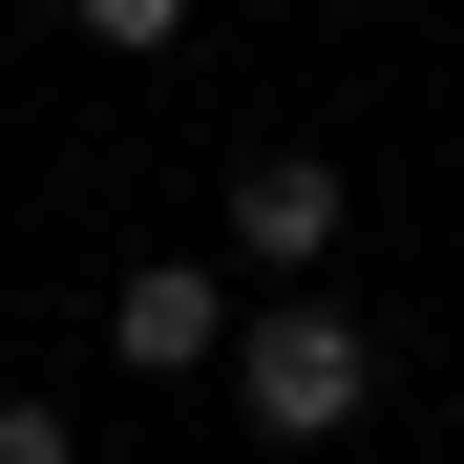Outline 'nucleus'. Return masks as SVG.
Instances as JSON below:
<instances>
[{
  "label": "nucleus",
  "mask_w": 464,
  "mask_h": 464,
  "mask_svg": "<svg viewBox=\"0 0 464 464\" xmlns=\"http://www.w3.org/2000/svg\"><path fill=\"white\" fill-rule=\"evenodd\" d=\"M359 401H380V338L338 317V295H275V317L232 338V422L254 443H338Z\"/></svg>",
  "instance_id": "1"
},
{
  "label": "nucleus",
  "mask_w": 464,
  "mask_h": 464,
  "mask_svg": "<svg viewBox=\"0 0 464 464\" xmlns=\"http://www.w3.org/2000/svg\"><path fill=\"white\" fill-rule=\"evenodd\" d=\"M232 254H254L275 295H317V254H338V169H317V148H254V169H232Z\"/></svg>",
  "instance_id": "2"
},
{
  "label": "nucleus",
  "mask_w": 464,
  "mask_h": 464,
  "mask_svg": "<svg viewBox=\"0 0 464 464\" xmlns=\"http://www.w3.org/2000/svg\"><path fill=\"white\" fill-rule=\"evenodd\" d=\"M106 338H127V380H232V338H254V317H232L190 254H148V275L106 295Z\"/></svg>",
  "instance_id": "3"
},
{
  "label": "nucleus",
  "mask_w": 464,
  "mask_h": 464,
  "mask_svg": "<svg viewBox=\"0 0 464 464\" xmlns=\"http://www.w3.org/2000/svg\"><path fill=\"white\" fill-rule=\"evenodd\" d=\"M63 22H85V43H127V63H148V43H190V0H63Z\"/></svg>",
  "instance_id": "4"
},
{
  "label": "nucleus",
  "mask_w": 464,
  "mask_h": 464,
  "mask_svg": "<svg viewBox=\"0 0 464 464\" xmlns=\"http://www.w3.org/2000/svg\"><path fill=\"white\" fill-rule=\"evenodd\" d=\"M0 464H85V443H63V401H0Z\"/></svg>",
  "instance_id": "5"
}]
</instances>
